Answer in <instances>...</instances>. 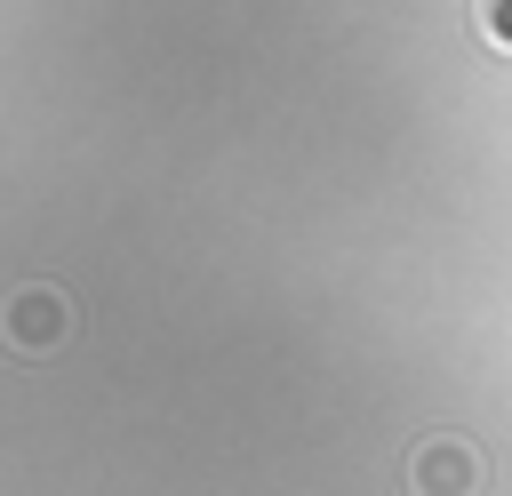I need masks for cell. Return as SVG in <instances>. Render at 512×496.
<instances>
[{
    "label": "cell",
    "mask_w": 512,
    "mask_h": 496,
    "mask_svg": "<svg viewBox=\"0 0 512 496\" xmlns=\"http://www.w3.org/2000/svg\"><path fill=\"white\" fill-rule=\"evenodd\" d=\"M416 472H424V496H464L472 488V456L464 448H424Z\"/></svg>",
    "instance_id": "1"
}]
</instances>
